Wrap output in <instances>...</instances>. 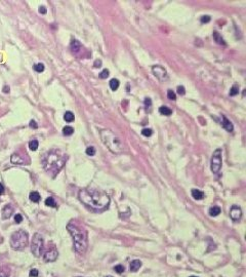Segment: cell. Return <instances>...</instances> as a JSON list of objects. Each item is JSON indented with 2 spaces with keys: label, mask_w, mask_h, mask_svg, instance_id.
Returning a JSON list of instances; mask_svg holds the SVG:
<instances>
[{
  "label": "cell",
  "mask_w": 246,
  "mask_h": 277,
  "mask_svg": "<svg viewBox=\"0 0 246 277\" xmlns=\"http://www.w3.org/2000/svg\"><path fill=\"white\" fill-rule=\"evenodd\" d=\"M78 197L82 203L94 210H104L110 204V197L100 190L83 189L79 191Z\"/></svg>",
  "instance_id": "1"
},
{
  "label": "cell",
  "mask_w": 246,
  "mask_h": 277,
  "mask_svg": "<svg viewBox=\"0 0 246 277\" xmlns=\"http://www.w3.org/2000/svg\"><path fill=\"white\" fill-rule=\"evenodd\" d=\"M67 229L73 237L75 251L78 253H84L87 249V245H88L87 232L85 231V229L79 227L76 223H73V222L68 224Z\"/></svg>",
  "instance_id": "2"
},
{
  "label": "cell",
  "mask_w": 246,
  "mask_h": 277,
  "mask_svg": "<svg viewBox=\"0 0 246 277\" xmlns=\"http://www.w3.org/2000/svg\"><path fill=\"white\" fill-rule=\"evenodd\" d=\"M67 159L65 153H62L60 150H52L48 152L43 159V167L46 171H53V175L60 171L64 166Z\"/></svg>",
  "instance_id": "3"
},
{
  "label": "cell",
  "mask_w": 246,
  "mask_h": 277,
  "mask_svg": "<svg viewBox=\"0 0 246 277\" xmlns=\"http://www.w3.org/2000/svg\"><path fill=\"white\" fill-rule=\"evenodd\" d=\"M100 136L103 143L114 154H119L123 151V143L113 132L110 129H102Z\"/></svg>",
  "instance_id": "4"
},
{
  "label": "cell",
  "mask_w": 246,
  "mask_h": 277,
  "mask_svg": "<svg viewBox=\"0 0 246 277\" xmlns=\"http://www.w3.org/2000/svg\"><path fill=\"white\" fill-rule=\"evenodd\" d=\"M10 245L15 251H21L24 249L28 245V234L24 230H19V231L12 233L10 237Z\"/></svg>",
  "instance_id": "5"
},
{
  "label": "cell",
  "mask_w": 246,
  "mask_h": 277,
  "mask_svg": "<svg viewBox=\"0 0 246 277\" xmlns=\"http://www.w3.org/2000/svg\"><path fill=\"white\" fill-rule=\"evenodd\" d=\"M43 251V238L39 233H36L33 236L31 243V251L36 258H39Z\"/></svg>",
  "instance_id": "6"
},
{
  "label": "cell",
  "mask_w": 246,
  "mask_h": 277,
  "mask_svg": "<svg viewBox=\"0 0 246 277\" xmlns=\"http://www.w3.org/2000/svg\"><path fill=\"white\" fill-rule=\"evenodd\" d=\"M222 149H216L213 152L211 157V163H210V168L213 173H218L222 168Z\"/></svg>",
  "instance_id": "7"
},
{
  "label": "cell",
  "mask_w": 246,
  "mask_h": 277,
  "mask_svg": "<svg viewBox=\"0 0 246 277\" xmlns=\"http://www.w3.org/2000/svg\"><path fill=\"white\" fill-rule=\"evenodd\" d=\"M58 258V251L55 249V247H53L52 249L46 251L43 255V259L45 262H53Z\"/></svg>",
  "instance_id": "8"
},
{
  "label": "cell",
  "mask_w": 246,
  "mask_h": 277,
  "mask_svg": "<svg viewBox=\"0 0 246 277\" xmlns=\"http://www.w3.org/2000/svg\"><path fill=\"white\" fill-rule=\"evenodd\" d=\"M230 216L233 221H239L242 216L241 208L237 205H233L231 207V210H230Z\"/></svg>",
  "instance_id": "9"
},
{
  "label": "cell",
  "mask_w": 246,
  "mask_h": 277,
  "mask_svg": "<svg viewBox=\"0 0 246 277\" xmlns=\"http://www.w3.org/2000/svg\"><path fill=\"white\" fill-rule=\"evenodd\" d=\"M152 70H153L154 75L156 76L158 79H160V80H163L164 78L166 77V70L164 69L163 67H161V66H154V67L152 68Z\"/></svg>",
  "instance_id": "10"
},
{
  "label": "cell",
  "mask_w": 246,
  "mask_h": 277,
  "mask_svg": "<svg viewBox=\"0 0 246 277\" xmlns=\"http://www.w3.org/2000/svg\"><path fill=\"white\" fill-rule=\"evenodd\" d=\"M70 48H71V52H72L73 54H78L79 52H81V49L83 48V46H82V44H81L80 42L78 41V40H76V39H73L72 41H71Z\"/></svg>",
  "instance_id": "11"
},
{
  "label": "cell",
  "mask_w": 246,
  "mask_h": 277,
  "mask_svg": "<svg viewBox=\"0 0 246 277\" xmlns=\"http://www.w3.org/2000/svg\"><path fill=\"white\" fill-rule=\"evenodd\" d=\"M10 160L12 163H15V164H25V158L22 157L21 156V154H17V153H15L12 154V156H11Z\"/></svg>",
  "instance_id": "12"
},
{
  "label": "cell",
  "mask_w": 246,
  "mask_h": 277,
  "mask_svg": "<svg viewBox=\"0 0 246 277\" xmlns=\"http://www.w3.org/2000/svg\"><path fill=\"white\" fill-rule=\"evenodd\" d=\"M222 127H224L227 132H233L234 126H233V124L231 123V121H230L226 116H224V115L222 116Z\"/></svg>",
  "instance_id": "13"
},
{
  "label": "cell",
  "mask_w": 246,
  "mask_h": 277,
  "mask_svg": "<svg viewBox=\"0 0 246 277\" xmlns=\"http://www.w3.org/2000/svg\"><path fill=\"white\" fill-rule=\"evenodd\" d=\"M13 208L11 205H5L4 208L2 209V218L3 219H8L9 216L12 214Z\"/></svg>",
  "instance_id": "14"
},
{
  "label": "cell",
  "mask_w": 246,
  "mask_h": 277,
  "mask_svg": "<svg viewBox=\"0 0 246 277\" xmlns=\"http://www.w3.org/2000/svg\"><path fill=\"white\" fill-rule=\"evenodd\" d=\"M213 39H214V41L216 42V43H218V44H220V45H224V46H227V43L225 42V40H224V38H222V35L220 34L218 32H213Z\"/></svg>",
  "instance_id": "15"
},
{
  "label": "cell",
  "mask_w": 246,
  "mask_h": 277,
  "mask_svg": "<svg viewBox=\"0 0 246 277\" xmlns=\"http://www.w3.org/2000/svg\"><path fill=\"white\" fill-rule=\"evenodd\" d=\"M192 196H193L194 199L201 200L204 198V193H203L202 191L198 190V189H193V190H192Z\"/></svg>",
  "instance_id": "16"
},
{
  "label": "cell",
  "mask_w": 246,
  "mask_h": 277,
  "mask_svg": "<svg viewBox=\"0 0 246 277\" xmlns=\"http://www.w3.org/2000/svg\"><path fill=\"white\" fill-rule=\"evenodd\" d=\"M141 267H142V262L139 260H134L130 263V271L131 272H137Z\"/></svg>",
  "instance_id": "17"
},
{
  "label": "cell",
  "mask_w": 246,
  "mask_h": 277,
  "mask_svg": "<svg viewBox=\"0 0 246 277\" xmlns=\"http://www.w3.org/2000/svg\"><path fill=\"white\" fill-rule=\"evenodd\" d=\"M119 84H120L119 80H118V79H115V78L111 79V80H110V83H109V85H110V87H111L112 90H117L118 87H119Z\"/></svg>",
  "instance_id": "18"
},
{
  "label": "cell",
  "mask_w": 246,
  "mask_h": 277,
  "mask_svg": "<svg viewBox=\"0 0 246 277\" xmlns=\"http://www.w3.org/2000/svg\"><path fill=\"white\" fill-rule=\"evenodd\" d=\"M159 112L161 113L162 115H165V116H169V115L172 114V110L169 109L168 107L166 106H162L159 108Z\"/></svg>",
  "instance_id": "19"
},
{
  "label": "cell",
  "mask_w": 246,
  "mask_h": 277,
  "mask_svg": "<svg viewBox=\"0 0 246 277\" xmlns=\"http://www.w3.org/2000/svg\"><path fill=\"white\" fill-rule=\"evenodd\" d=\"M29 197H30V200L33 202H39L40 200V195L38 192H36V191H34V192H31L30 195H29Z\"/></svg>",
  "instance_id": "20"
},
{
  "label": "cell",
  "mask_w": 246,
  "mask_h": 277,
  "mask_svg": "<svg viewBox=\"0 0 246 277\" xmlns=\"http://www.w3.org/2000/svg\"><path fill=\"white\" fill-rule=\"evenodd\" d=\"M74 114H73L72 112H70V111H67V112L64 114V119H65V121L67 122H72L74 121Z\"/></svg>",
  "instance_id": "21"
},
{
  "label": "cell",
  "mask_w": 246,
  "mask_h": 277,
  "mask_svg": "<svg viewBox=\"0 0 246 277\" xmlns=\"http://www.w3.org/2000/svg\"><path fill=\"white\" fill-rule=\"evenodd\" d=\"M220 212H222L220 207H218V206H213V207H211L209 209V214L211 216H216L220 214Z\"/></svg>",
  "instance_id": "22"
},
{
  "label": "cell",
  "mask_w": 246,
  "mask_h": 277,
  "mask_svg": "<svg viewBox=\"0 0 246 277\" xmlns=\"http://www.w3.org/2000/svg\"><path fill=\"white\" fill-rule=\"evenodd\" d=\"M45 204L47 206H51V207H57V202L55 201V199L52 197H48L45 200Z\"/></svg>",
  "instance_id": "23"
},
{
  "label": "cell",
  "mask_w": 246,
  "mask_h": 277,
  "mask_svg": "<svg viewBox=\"0 0 246 277\" xmlns=\"http://www.w3.org/2000/svg\"><path fill=\"white\" fill-rule=\"evenodd\" d=\"M74 132V128L71 127V126H66V127L63 128V134L65 136H71Z\"/></svg>",
  "instance_id": "24"
},
{
  "label": "cell",
  "mask_w": 246,
  "mask_h": 277,
  "mask_svg": "<svg viewBox=\"0 0 246 277\" xmlns=\"http://www.w3.org/2000/svg\"><path fill=\"white\" fill-rule=\"evenodd\" d=\"M38 146H39V143H38L37 140H33V141L30 142V144H29V148H30L32 151H35V150H37Z\"/></svg>",
  "instance_id": "25"
},
{
  "label": "cell",
  "mask_w": 246,
  "mask_h": 277,
  "mask_svg": "<svg viewBox=\"0 0 246 277\" xmlns=\"http://www.w3.org/2000/svg\"><path fill=\"white\" fill-rule=\"evenodd\" d=\"M34 70L36 72H38V73H41V72L44 71V65L42 63H38V64H35L34 65Z\"/></svg>",
  "instance_id": "26"
},
{
  "label": "cell",
  "mask_w": 246,
  "mask_h": 277,
  "mask_svg": "<svg viewBox=\"0 0 246 277\" xmlns=\"http://www.w3.org/2000/svg\"><path fill=\"white\" fill-rule=\"evenodd\" d=\"M9 276V269L8 268H1L0 269V277H8Z\"/></svg>",
  "instance_id": "27"
},
{
  "label": "cell",
  "mask_w": 246,
  "mask_h": 277,
  "mask_svg": "<svg viewBox=\"0 0 246 277\" xmlns=\"http://www.w3.org/2000/svg\"><path fill=\"white\" fill-rule=\"evenodd\" d=\"M152 134H153V130L151 129V128H144V129L142 130V134L144 136H147V138L152 136Z\"/></svg>",
  "instance_id": "28"
},
{
  "label": "cell",
  "mask_w": 246,
  "mask_h": 277,
  "mask_svg": "<svg viewBox=\"0 0 246 277\" xmlns=\"http://www.w3.org/2000/svg\"><path fill=\"white\" fill-rule=\"evenodd\" d=\"M238 93H239V87H238L237 85H234V86L231 88V90H230V95H231V97H234V95H238Z\"/></svg>",
  "instance_id": "29"
},
{
  "label": "cell",
  "mask_w": 246,
  "mask_h": 277,
  "mask_svg": "<svg viewBox=\"0 0 246 277\" xmlns=\"http://www.w3.org/2000/svg\"><path fill=\"white\" fill-rule=\"evenodd\" d=\"M86 154L88 156H94V154H96V149H94V147L90 146V147L87 148V149H86Z\"/></svg>",
  "instance_id": "30"
},
{
  "label": "cell",
  "mask_w": 246,
  "mask_h": 277,
  "mask_svg": "<svg viewBox=\"0 0 246 277\" xmlns=\"http://www.w3.org/2000/svg\"><path fill=\"white\" fill-rule=\"evenodd\" d=\"M167 97L169 100H172V101H175L177 100V97H175V93H174V91H172L171 89H169V90L167 91Z\"/></svg>",
  "instance_id": "31"
},
{
  "label": "cell",
  "mask_w": 246,
  "mask_h": 277,
  "mask_svg": "<svg viewBox=\"0 0 246 277\" xmlns=\"http://www.w3.org/2000/svg\"><path fill=\"white\" fill-rule=\"evenodd\" d=\"M114 270H115V272H117L118 274H121V273L124 272V267L122 266V265H117V266L114 267Z\"/></svg>",
  "instance_id": "32"
},
{
  "label": "cell",
  "mask_w": 246,
  "mask_h": 277,
  "mask_svg": "<svg viewBox=\"0 0 246 277\" xmlns=\"http://www.w3.org/2000/svg\"><path fill=\"white\" fill-rule=\"evenodd\" d=\"M210 19H211V17H209V15H203V17H200V21L202 24H207V23L210 22Z\"/></svg>",
  "instance_id": "33"
},
{
  "label": "cell",
  "mask_w": 246,
  "mask_h": 277,
  "mask_svg": "<svg viewBox=\"0 0 246 277\" xmlns=\"http://www.w3.org/2000/svg\"><path fill=\"white\" fill-rule=\"evenodd\" d=\"M108 76H109V70H107V69L103 70V71L100 73V77L102 78V79H105V78H107Z\"/></svg>",
  "instance_id": "34"
},
{
  "label": "cell",
  "mask_w": 246,
  "mask_h": 277,
  "mask_svg": "<svg viewBox=\"0 0 246 277\" xmlns=\"http://www.w3.org/2000/svg\"><path fill=\"white\" fill-rule=\"evenodd\" d=\"M22 221H23V216H21L20 214H15V223H17V224H20Z\"/></svg>",
  "instance_id": "35"
},
{
  "label": "cell",
  "mask_w": 246,
  "mask_h": 277,
  "mask_svg": "<svg viewBox=\"0 0 246 277\" xmlns=\"http://www.w3.org/2000/svg\"><path fill=\"white\" fill-rule=\"evenodd\" d=\"M145 106H146L147 109L152 106V101H151L150 97H146V99H145Z\"/></svg>",
  "instance_id": "36"
},
{
  "label": "cell",
  "mask_w": 246,
  "mask_h": 277,
  "mask_svg": "<svg viewBox=\"0 0 246 277\" xmlns=\"http://www.w3.org/2000/svg\"><path fill=\"white\" fill-rule=\"evenodd\" d=\"M29 276L30 277H37L38 276V270L37 269H32L29 273Z\"/></svg>",
  "instance_id": "37"
},
{
  "label": "cell",
  "mask_w": 246,
  "mask_h": 277,
  "mask_svg": "<svg viewBox=\"0 0 246 277\" xmlns=\"http://www.w3.org/2000/svg\"><path fill=\"white\" fill-rule=\"evenodd\" d=\"M177 93L181 95H184L186 93V90H185V87L184 86H179L177 87Z\"/></svg>",
  "instance_id": "38"
},
{
  "label": "cell",
  "mask_w": 246,
  "mask_h": 277,
  "mask_svg": "<svg viewBox=\"0 0 246 277\" xmlns=\"http://www.w3.org/2000/svg\"><path fill=\"white\" fill-rule=\"evenodd\" d=\"M30 127L31 128H34V129H36V128H38V125H37V123H36V121H34V120H31L30 121Z\"/></svg>",
  "instance_id": "39"
},
{
  "label": "cell",
  "mask_w": 246,
  "mask_h": 277,
  "mask_svg": "<svg viewBox=\"0 0 246 277\" xmlns=\"http://www.w3.org/2000/svg\"><path fill=\"white\" fill-rule=\"evenodd\" d=\"M100 66H102V61H100V60H96V61H94V68H98V67H100Z\"/></svg>",
  "instance_id": "40"
},
{
  "label": "cell",
  "mask_w": 246,
  "mask_h": 277,
  "mask_svg": "<svg viewBox=\"0 0 246 277\" xmlns=\"http://www.w3.org/2000/svg\"><path fill=\"white\" fill-rule=\"evenodd\" d=\"M38 10H39V13H42V15H45V13H47V10H46L45 6H40Z\"/></svg>",
  "instance_id": "41"
},
{
  "label": "cell",
  "mask_w": 246,
  "mask_h": 277,
  "mask_svg": "<svg viewBox=\"0 0 246 277\" xmlns=\"http://www.w3.org/2000/svg\"><path fill=\"white\" fill-rule=\"evenodd\" d=\"M3 93H9V86H7V85H5V86L3 87Z\"/></svg>",
  "instance_id": "42"
},
{
  "label": "cell",
  "mask_w": 246,
  "mask_h": 277,
  "mask_svg": "<svg viewBox=\"0 0 246 277\" xmlns=\"http://www.w3.org/2000/svg\"><path fill=\"white\" fill-rule=\"evenodd\" d=\"M4 193V187H3L2 184H0V195Z\"/></svg>",
  "instance_id": "43"
},
{
  "label": "cell",
  "mask_w": 246,
  "mask_h": 277,
  "mask_svg": "<svg viewBox=\"0 0 246 277\" xmlns=\"http://www.w3.org/2000/svg\"><path fill=\"white\" fill-rule=\"evenodd\" d=\"M190 277H197V276H190Z\"/></svg>",
  "instance_id": "44"
},
{
  "label": "cell",
  "mask_w": 246,
  "mask_h": 277,
  "mask_svg": "<svg viewBox=\"0 0 246 277\" xmlns=\"http://www.w3.org/2000/svg\"><path fill=\"white\" fill-rule=\"evenodd\" d=\"M106 277H112V276H106Z\"/></svg>",
  "instance_id": "45"
},
{
  "label": "cell",
  "mask_w": 246,
  "mask_h": 277,
  "mask_svg": "<svg viewBox=\"0 0 246 277\" xmlns=\"http://www.w3.org/2000/svg\"><path fill=\"white\" fill-rule=\"evenodd\" d=\"M78 277H80V276H78Z\"/></svg>",
  "instance_id": "46"
}]
</instances>
